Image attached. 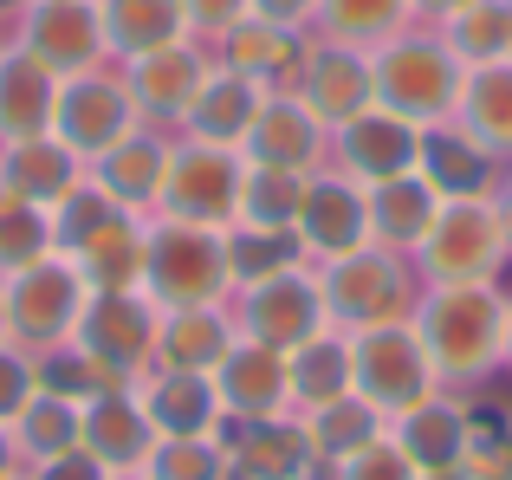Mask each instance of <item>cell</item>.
Instances as JSON below:
<instances>
[{
  "label": "cell",
  "instance_id": "cell-1",
  "mask_svg": "<svg viewBox=\"0 0 512 480\" xmlns=\"http://www.w3.org/2000/svg\"><path fill=\"white\" fill-rule=\"evenodd\" d=\"M415 338L441 383H480L506 357V299L493 286H435L415 318Z\"/></svg>",
  "mask_w": 512,
  "mask_h": 480
},
{
  "label": "cell",
  "instance_id": "cell-2",
  "mask_svg": "<svg viewBox=\"0 0 512 480\" xmlns=\"http://www.w3.org/2000/svg\"><path fill=\"white\" fill-rule=\"evenodd\" d=\"M370 85H376V104L409 124H435L461 104V85H467V65L454 59L448 39H389L370 65Z\"/></svg>",
  "mask_w": 512,
  "mask_h": 480
},
{
  "label": "cell",
  "instance_id": "cell-3",
  "mask_svg": "<svg viewBox=\"0 0 512 480\" xmlns=\"http://www.w3.org/2000/svg\"><path fill=\"white\" fill-rule=\"evenodd\" d=\"M435 364H428L415 325H370V331H350V390L363 396L370 409H383L389 422L409 416L415 403L435 396Z\"/></svg>",
  "mask_w": 512,
  "mask_h": 480
},
{
  "label": "cell",
  "instance_id": "cell-4",
  "mask_svg": "<svg viewBox=\"0 0 512 480\" xmlns=\"http://www.w3.org/2000/svg\"><path fill=\"white\" fill-rule=\"evenodd\" d=\"M143 279L150 292L169 305V312H188V305H214L227 273V234L221 228H188V221H169L163 234H143Z\"/></svg>",
  "mask_w": 512,
  "mask_h": 480
},
{
  "label": "cell",
  "instance_id": "cell-5",
  "mask_svg": "<svg viewBox=\"0 0 512 480\" xmlns=\"http://www.w3.org/2000/svg\"><path fill=\"white\" fill-rule=\"evenodd\" d=\"M318 299H325V325H344V338L370 325H396L409 305V273L389 247H357L331 260V273L318 279Z\"/></svg>",
  "mask_w": 512,
  "mask_h": 480
},
{
  "label": "cell",
  "instance_id": "cell-6",
  "mask_svg": "<svg viewBox=\"0 0 512 480\" xmlns=\"http://www.w3.org/2000/svg\"><path fill=\"white\" fill-rule=\"evenodd\" d=\"M422 266L435 286H493L506 260V228H500V208L493 202H441L435 228H428Z\"/></svg>",
  "mask_w": 512,
  "mask_h": 480
},
{
  "label": "cell",
  "instance_id": "cell-7",
  "mask_svg": "<svg viewBox=\"0 0 512 480\" xmlns=\"http://www.w3.org/2000/svg\"><path fill=\"white\" fill-rule=\"evenodd\" d=\"M78 312H85L78 260H33L7 279V338L33 344V351H59Z\"/></svg>",
  "mask_w": 512,
  "mask_h": 480
},
{
  "label": "cell",
  "instance_id": "cell-8",
  "mask_svg": "<svg viewBox=\"0 0 512 480\" xmlns=\"http://www.w3.org/2000/svg\"><path fill=\"white\" fill-rule=\"evenodd\" d=\"M240 176L247 169L234 163L214 143H195V150L169 156V176L156 202L169 208V221H188V228H227L240 215Z\"/></svg>",
  "mask_w": 512,
  "mask_h": 480
},
{
  "label": "cell",
  "instance_id": "cell-9",
  "mask_svg": "<svg viewBox=\"0 0 512 480\" xmlns=\"http://www.w3.org/2000/svg\"><path fill=\"white\" fill-rule=\"evenodd\" d=\"M137 130L130 117V91L111 85L98 72H78V78H59V98H52V130L72 156H104Z\"/></svg>",
  "mask_w": 512,
  "mask_h": 480
},
{
  "label": "cell",
  "instance_id": "cell-10",
  "mask_svg": "<svg viewBox=\"0 0 512 480\" xmlns=\"http://www.w3.org/2000/svg\"><path fill=\"white\" fill-rule=\"evenodd\" d=\"M78 351L98 357L111 377H137L156 357V318L137 292H98V299L78 312Z\"/></svg>",
  "mask_w": 512,
  "mask_h": 480
},
{
  "label": "cell",
  "instance_id": "cell-11",
  "mask_svg": "<svg viewBox=\"0 0 512 480\" xmlns=\"http://www.w3.org/2000/svg\"><path fill=\"white\" fill-rule=\"evenodd\" d=\"M318 331H325V299H318V279H305L299 266H279V273L247 286V338L253 344L299 351Z\"/></svg>",
  "mask_w": 512,
  "mask_h": 480
},
{
  "label": "cell",
  "instance_id": "cell-12",
  "mask_svg": "<svg viewBox=\"0 0 512 480\" xmlns=\"http://www.w3.org/2000/svg\"><path fill=\"white\" fill-rule=\"evenodd\" d=\"M214 396H221V416L234 422H266V416H286L292 403V383H286V351L273 344H234V351L214 364Z\"/></svg>",
  "mask_w": 512,
  "mask_h": 480
},
{
  "label": "cell",
  "instance_id": "cell-13",
  "mask_svg": "<svg viewBox=\"0 0 512 480\" xmlns=\"http://www.w3.org/2000/svg\"><path fill=\"white\" fill-rule=\"evenodd\" d=\"M78 448H85L98 468H111V474L143 468V461H150V448H156V429H150V416H143L137 390H104V396H91V403L78 409Z\"/></svg>",
  "mask_w": 512,
  "mask_h": 480
},
{
  "label": "cell",
  "instance_id": "cell-14",
  "mask_svg": "<svg viewBox=\"0 0 512 480\" xmlns=\"http://www.w3.org/2000/svg\"><path fill=\"white\" fill-rule=\"evenodd\" d=\"M26 52L46 65L52 78H78L98 65L104 26L91 0H39V13L26 20Z\"/></svg>",
  "mask_w": 512,
  "mask_h": 480
},
{
  "label": "cell",
  "instance_id": "cell-15",
  "mask_svg": "<svg viewBox=\"0 0 512 480\" xmlns=\"http://www.w3.org/2000/svg\"><path fill=\"white\" fill-rule=\"evenodd\" d=\"M299 240L331 260L370 247V189L344 176H318L305 182V202H299Z\"/></svg>",
  "mask_w": 512,
  "mask_h": 480
},
{
  "label": "cell",
  "instance_id": "cell-16",
  "mask_svg": "<svg viewBox=\"0 0 512 480\" xmlns=\"http://www.w3.org/2000/svg\"><path fill=\"white\" fill-rule=\"evenodd\" d=\"M338 130H344V163H350V176H357L363 189H376V182H389V176H409L415 150H422V124L383 111V104L357 111Z\"/></svg>",
  "mask_w": 512,
  "mask_h": 480
},
{
  "label": "cell",
  "instance_id": "cell-17",
  "mask_svg": "<svg viewBox=\"0 0 512 480\" xmlns=\"http://www.w3.org/2000/svg\"><path fill=\"white\" fill-rule=\"evenodd\" d=\"M227 461H234V480H312L318 474L305 422H286V416L240 422L227 435Z\"/></svg>",
  "mask_w": 512,
  "mask_h": 480
},
{
  "label": "cell",
  "instance_id": "cell-18",
  "mask_svg": "<svg viewBox=\"0 0 512 480\" xmlns=\"http://www.w3.org/2000/svg\"><path fill=\"white\" fill-rule=\"evenodd\" d=\"M318 137H325V124H318L299 98H266L260 111H253L240 150L253 156V169H299L305 176V169L318 163Z\"/></svg>",
  "mask_w": 512,
  "mask_h": 480
},
{
  "label": "cell",
  "instance_id": "cell-19",
  "mask_svg": "<svg viewBox=\"0 0 512 480\" xmlns=\"http://www.w3.org/2000/svg\"><path fill=\"white\" fill-rule=\"evenodd\" d=\"M415 176H422L441 202H487V189H493V156L480 150L467 130H422Z\"/></svg>",
  "mask_w": 512,
  "mask_h": 480
},
{
  "label": "cell",
  "instance_id": "cell-20",
  "mask_svg": "<svg viewBox=\"0 0 512 480\" xmlns=\"http://www.w3.org/2000/svg\"><path fill=\"white\" fill-rule=\"evenodd\" d=\"M143 416H150L156 442L163 435H221V396L214 377H188V370H156L137 390Z\"/></svg>",
  "mask_w": 512,
  "mask_h": 480
},
{
  "label": "cell",
  "instance_id": "cell-21",
  "mask_svg": "<svg viewBox=\"0 0 512 480\" xmlns=\"http://www.w3.org/2000/svg\"><path fill=\"white\" fill-rule=\"evenodd\" d=\"M389 442L415 461V474L461 468V455H467V409L448 403V396H428V403H415L409 416L389 422Z\"/></svg>",
  "mask_w": 512,
  "mask_h": 480
},
{
  "label": "cell",
  "instance_id": "cell-22",
  "mask_svg": "<svg viewBox=\"0 0 512 480\" xmlns=\"http://www.w3.org/2000/svg\"><path fill=\"white\" fill-rule=\"evenodd\" d=\"M376 85H370V65L357 59L350 46H331V52H312L305 59V111L318 124H350L357 111H370Z\"/></svg>",
  "mask_w": 512,
  "mask_h": 480
},
{
  "label": "cell",
  "instance_id": "cell-23",
  "mask_svg": "<svg viewBox=\"0 0 512 480\" xmlns=\"http://www.w3.org/2000/svg\"><path fill=\"white\" fill-rule=\"evenodd\" d=\"M52 98H59V78H52L33 52H7V59H0V137L7 143L46 137Z\"/></svg>",
  "mask_w": 512,
  "mask_h": 480
},
{
  "label": "cell",
  "instance_id": "cell-24",
  "mask_svg": "<svg viewBox=\"0 0 512 480\" xmlns=\"http://www.w3.org/2000/svg\"><path fill=\"white\" fill-rule=\"evenodd\" d=\"M454 111H461V130L493 163L512 156V59L467 65V85H461V104H454Z\"/></svg>",
  "mask_w": 512,
  "mask_h": 480
},
{
  "label": "cell",
  "instance_id": "cell-25",
  "mask_svg": "<svg viewBox=\"0 0 512 480\" xmlns=\"http://www.w3.org/2000/svg\"><path fill=\"white\" fill-rule=\"evenodd\" d=\"M435 215H441V195L428 189L422 176H389V182H376L370 189V234L383 240V247H422L428 228H435Z\"/></svg>",
  "mask_w": 512,
  "mask_h": 480
},
{
  "label": "cell",
  "instance_id": "cell-26",
  "mask_svg": "<svg viewBox=\"0 0 512 480\" xmlns=\"http://www.w3.org/2000/svg\"><path fill=\"white\" fill-rule=\"evenodd\" d=\"M253 111H260V85L240 72H208L195 91V104H188V124H195V143H214V150H234L240 137H247Z\"/></svg>",
  "mask_w": 512,
  "mask_h": 480
},
{
  "label": "cell",
  "instance_id": "cell-27",
  "mask_svg": "<svg viewBox=\"0 0 512 480\" xmlns=\"http://www.w3.org/2000/svg\"><path fill=\"white\" fill-rule=\"evenodd\" d=\"M299 422H305V435H312L318 468H338V461L363 455L370 442H383V435H389V416H383V409H370L357 390L338 396V403H325V409H305Z\"/></svg>",
  "mask_w": 512,
  "mask_h": 480
},
{
  "label": "cell",
  "instance_id": "cell-28",
  "mask_svg": "<svg viewBox=\"0 0 512 480\" xmlns=\"http://www.w3.org/2000/svg\"><path fill=\"white\" fill-rule=\"evenodd\" d=\"M221 72H240L253 78V85H266V78L279 72H305V52H299V33L292 26H266V20H234L221 33Z\"/></svg>",
  "mask_w": 512,
  "mask_h": 480
},
{
  "label": "cell",
  "instance_id": "cell-29",
  "mask_svg": "<svg viewBox=\"0 0 512 480\" xmlns=\"http://www.w3.org/2000/svg\"><path fill=\"white\" fill-rule=\"evenodd\" d=\"M72 150H65L59 137H26V143H7V156H0V195H20V202H59L65 189H72Z\"/></svg>",
  "mask_w": 512,
  "mask_h": 480
},
{
  "label": "cell",
  "instance_id": "cell-30",
  "mask_svg": "<svg viewBox=\"0 0 512 480\" xmlns=\"http://www.w3.org/2000/svg\"><path fill=\"white\" fill-rule=\"evenodd\" d=\"M286 383L299 409H325L338 396H350V338L344 331H318L299 351H286Z\"/></svg>",
  "mask_w": 512,
  "mask_h": 480
},
{
  "label": "cell",
  "instance_id": "cell-31",
  "mask_svg": "<svg viewBox=\"0 0 512 480\" xmlns=\"http://www.w3.org/2000/svg\"><path fill=\"white\" fill-rule=\"evenodd\" d=\"M234 351V338L221 331L214 305H188V312H169V325L156 331V364L163 370H188V377H214V364Z\"/></svg>",
  "mask_w": 512,
  "mask_h": 480
},
{
  "label": "cell",
  "instance_id": "cell-32",
  "mask_svg": "<svg viewBox=\"0 0 512 480\" xmlns=\"http://www.w3.org/2000/svg\"><path fill=\"white\" fill-rule=\"evenodd\" d=\"M98 26L117 52H156V46H175L188 26L182 0H98Z\"/></svg>",
  "mask_w": 512,
  "mask_h": 480
},
{
  "label": "cell",
  "instance_id": "cell-33",
  "mask_svg": "<svg viewBox=\"0 0 512 480\" xmlns=\"http://www.w3.org/2000/svg\"><path fill=\"white\" fill-rule=\"evenodd\" d=\"M163 176H169V150L156 137H137V130H130L117 150L98 156V189L111 195V202H130V208L156 202V195H163Z\"/></svg>",
  "mask_w": 512,
  "mask_h": 480
},
{
  "label": "cell",
  "instance_id": "cell-34",
  "mask_svg": "<svg viewBox=\"0 0 512 480\" xmlns=\"http://www.w3.org/2000/svg\"><path fill=\"white\" fill-rule=\"evenodd\" d=\"M201 78H208V65L195 59V52L175 39V46H156L137 59V72H130V91H137L143 111H188L201 91Z\"/></svg>",
  "mask_w": 512,
  "mask_h": 480
},
{
  "label": "cell",
  "instance_id": "cell-35",
  "mask_svg": "<svg viewBox=\"0 0 512 480\" xmlns=\"http://www.w3.org/2000/svg\"><path fill=\"white\" fill-rule=\"evenodd\" d=\"M299 202H305V176L299 169H247L240 176V228L260 234H292L299 228Z\"/></svg>",
  "mask_w": 512,
  "mask_h": 480
},
{
  "label": "cell",
  "instance_id": "cell-36",
  "mask_svg": "<svg viewBox=\"0 0 512 480\" xmlns=\"http://www.w3.org/2000/svg\"><path fill=\"white\" fill-rule=\"evenodd\" d=\"M72 260L98 292H130L143 279V234L130 228V221H111V228H98Z\"/></svg>",
  "mask_w": 512,
  "mask_h": 480
},
{
  "label": "cell",
  "instance_id": "cell-37",
  "mask_svg": "<svg viewBox=\"0 0 512 480\" xmlns=\"http://www.w3.org/2000/svg\"><path fill=\"white\" fill-rule=\"evenodd\" d=\"M13 448H20V461L72 455V448H78V403H65V396H46V390H39L33 403L13 416Z\"/></svg>",
  "mask_w": 512,
  "mask_h": 480
},
{
  "label": "cell",
  "instance_id": "cell-38",
  "mask_svg": "<svg viewBox=\"0 0 512 480\" xmlns=\"http://www.w3.org/2000/svg\"><path fill=\"white\" fill-rule=\"evenodd\" d=\"M150 480H234L227 435H163L143 461Z\"/></svg>",
  "mask_w": 512,
  "mask_h": 480
},
{
  "label": "cell",
  "instance_id": "cell-39",
  "mask_svg": "<svg viewBox=\"0 0 512 480\" xmlns=\"http://www.w3.org/2000/svg\"><path fill=\"white\" fill-rule=\"evenodd\" d=\"M448 46L461 65H493L512 46V7L506 0H467L461 13H448Z\"/></svg>",
  "mask_w": 512,
  "mask_h": 480
},
{
  "label": "cell",
  "instance_id": "cell-40",
  "mask_svg": "<svg viewBox=\"0 0 512 480\" xmlns=\"http://www.w3.org/2000/svg\"><path fill=\"white\" fill-rule=\"evenodd\" d=\"M117 221V202L98 189V176H78L72 189L52 202V215H46V228H52V247H65V253H78L98 228H111Z\"/></svg>",
  "mask_w": 512,
  "mask_h": 480
},
{
  "label": "cell",
  "instance_id": "cell-41",
  "mask_svg": "<svg viewBox=\"0 0 512 480\" xmlns=\"http://www.w3.org/2000/svg\"><path fill=\"white\" fill-rule=\"evenodd\" d=\"M39 390H46V396H65V403H78V409H85L91 396L124 390V377H111V370H104L98 357H85V351L72 344V351H52L46 364H39Z\"/></svg>",
  "mask_w": 512,
  "mask_h": 480
},
{
  "label": "cell",
  "instance_id": "cell-42",
  "mask_svg": "<svg viewBox=\"0 0 512 480\" xmlns=\"http://www.w3.org/2000/svg\"><path fill=\"white\" fill-rule=\"evenodd\" d=\"M46 253H52L46 215H39L33 202H20V195H0V266H7V273H20V266L46 260Z\"/></svg>",
  "mask_w": 512,
  "mask_h": 480
},
{
  "label": "cell",
  "instance_id": "cell-43",
  "mask_svg": "<svg viewBox=\"0 0 512 480\" xmlns=\"http://www.w3.org/2000/svg\"><path fill=\"white\" fill-rule=\"evenodd\" d=\"M318 7H325V26L344 46H363V39H396L409 0H318Z\"/></svg>",
  "mask_w": 512,
  "mask_h": 480
},
{
  "label": "cell",
  "instance_id": "cell-44",
  "mask_svg": "<svg viewBox=\"0 0 512 480\" xmlns=\"http://www.w3.org/2000/svg\"><path fill=\"white\" fill-rule=\"evenodd\" d=\"M461 468L474 480H512V422L487 416V409H467V455Z\"/></svg>",
  "mask_w": 512,
  "mask_h": 480
},
{
  "label": "cell",
  "instance_id": "cell-45",
  "mask_svg": "<svg viewBox=\"0 0 512 480\" xmlns=\"http://www.w3.org/2000/svg\"><path fill=\"white\" fill-rule=\"evenodd\" d=\"M279 266H292V234H260V228H227V273H234L240 286H253V279L279 273Z\"/></svg>",
  "mask_w": 512,
  "mask_h": 480
},
{
  "label": "cell",
  "instance_id": "cell-46",
  "mask_svg": "<svg viewBox=\"0 0 512 480\" xmlns=\"http://www.w3.org/2000/svg\"><path fill=\"white\" fill-rule=\"evenodd\" d=\"M331 480H422V474H415V461L383 435V442H370L363 455L338 461V468H331Z\"/></svg>",
  "mask_w": 512,
  "mask_h": 480
},
{
  "label": "cell",
  "instance_id": "cell-47",
  "mask_svg": "<svg viewBox=\"0 0 512 480\" xmlns=\"http://www.w3.org/2000/svg\"><path fill=\"white\" fill-rule=\"evenodd\" d=\"M33 396H39V364L0 344V429H13V416H20Z\"/></svg>",
  "mask_w": 512,
  "mask_h": 480
},
{
  "label": "cell",
  "instance_id": "cell-48",
  "mask_svg": "<svg viewBox=\"0 0 512 480\" xmlns=\"http://www.w3.org/2000/svg\"><path fill=\"white\" fill-rule=\"evenodd\" d=\"M26 480H111V468H98V461H91L85 448H72V455L33 461V474H26Z\"/></svg>",
  "mask_w": 512,
  "mask_h": 480
},
{
  "label": "cell",
  "instance_id": "cell-49",
  "mask_svg": "<svg viewBox=\"0 0 512 480\" xmlns=\"http://www.w3.org/2000/svg\"><path fill=\"white\" fill-rule=\"evenodd\" d=\"M188 26H208V33H227L234 20H247V0H182Z\"/></svg>",
  "mask_w": 512,
  "mask_h": 480
},
{
  "label": "cell",
  "instance_id": "cell-50",
  "mask_svg": "<svg viewBox=\"0 0 512 480\" xmlns=\"http://www.w3.org/2000/svg\"><path fill=\"white\" fill-rule=\"evenodd\" d=\"M312 7H318V0H247L253 20H266V26H292V33H299V20H305Z\"/></svg>",
  "mask_w": 512,
  "mask_h": 480
},
{
  "label": "cell",
  "instance_id": "cell-51",
  "mask_svg": "<svg viewBox=\"0 0 512 480\" xmlns=\"http://www.w3.org/2000/svg\"><path fill=\"white\" fill-rule=\"evenodd\" d=\"M0 474H20V448H13V429H0Z\"/></svg>",
  "mask_w": 512,
  "mask_h": 480
},
{
  "label": "cell",
  "instance_id": "cell-52",
  "mask_svg": "<svg viewBox=\"0 0 512 480\" xmlns=\"http://www.w3.org/2000/svg\"><path fill=\"white\" fill-rule=\"evenodd\" d=\"M493 208H500V228H506V253H512V182H506V195H500V202H493Z\"/></svg>",
  "mask_w": 512,
  "mask_h": 480
},
{
  "label": "cell",
  "instance_id": "cell-53",
  "mask_svg": "<svg viewBox=\"0 0 512 480\" xmlns=\"http://www.w3.org/2000/svg\"><path fill=\"white\" fill-rule=\"evenodd\" d=\"M409 7H428V13H461L467 0H409Z\"/></svg>",
  "mask_w": 512,
  "mask_h": 480
},
{
  "label": "cell",
  "instance_id": "cell-54",
  "mask_svg": "<svg viewBox=\"0 0 512 480\" xmlns=\"http://www.w3.org/2000/svg\"><path fill=\"white\" fill-rule=\"evenodd\" d=\"M422 480H474L467 468H435V474H422Z\"/></svg>",
  "mask_w": 512,
  "mask_h": 480
},
{
  "label": "cell",
  "instance_id": "cell-55",
  "mask_svg": "<svg viewBox=\"0 0 512 480\" xmlns=\"http://www.w3.org/2000/svg\"><path fill=\"white\" fill-rule=\"evenodd\" d=\"M0 344H7V286H0Z\"/></svg>",
  "mask_w": 512,
  "mask_h": 480
},
{
  "label": "cell",
  "instance_id": "cell-56",
  "mask_svg": "<svg viewBox=\"0 0 512 480\" xmlns=\"http://www.w3.org/2000/svg\"><path fill=\"white\" fill-rule=\"evenodd\" d=\"M506 364H512V305H506Z\"/></svg>",
  "mask_w": 512,
  "mask_h": 480
},
{
  "label": "cell",
  "instance_id": "cell-57",
  "mask_svg": "<svg viewBox=\"0 0 512 480\" xmlns=\"http://www.w3.org/2000/svg\"><path fill=\"white\" fill-rule=\"evenodd\" d=\"M111 480H150V474H143V468H130V474H111Z\"/></svg>",
  "mask_w": 512,
  "mask_h": 480
},
{
  "label": "cell",
  "instance_id": "cell-58",
  "mask_svg": "<svg viewBox=\"0 0 512 480\" xmlns=\"http://www.w3.org/2000/svg\"><path fill=\"white\" fill-rule=\"evenodd\" d=\"M0 480H26V474H0Z\"/></svg>",
  "mask_w": 512,
  "mask_h": 480
},
{
  "label": "cell",
  "instance_id": "cell-59",
  "mask_svg": "<svg viewBox=\"0 0 512 480\" xmlns=\"http://www.w3.org/2000/svg\"><path fill=\"white\" fill-rule=\"evenodd\" d=\"M506 59H512V46H506Z\"/></svg>",
  "mask_w": 512,
  "mask_h": 480
}]
</instances>
